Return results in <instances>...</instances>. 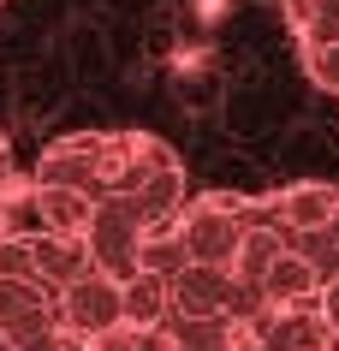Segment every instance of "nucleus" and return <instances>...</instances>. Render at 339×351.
I'll return each mask as SVG.
<instances>
[{
    "mask_svg": "<svg viewBox=\"0 0 339 351\" xmlns=\"http://www.w3.org/2000/svg\"><path fill=\"white\" fill-rule=\"evenodd\" d=\"M30 179L48 191H72L84 203H125L155 239H167L190 203L185 161L155 131H66L36 155Z\"/></svg>",
    "mask_w": 339,
    "mask_h": 351,
    "instance_id": "obj_1",
    "label": "nucleus"
},
{
    "mask_svg": "<svg viewBox=\"0 0 339 351\" xmlns=\"http://www.w3.org/2000/svg\"><path fill=\"white\" fill-rule=\"evenodd\" d=\"M0 339L12 351H77L66 292L42 274L24 232H0Z\"/></svg>",
    "mask_w": 339,
    "mask_h": 351,
    "instance_id": "obj_2",
    "label": "nucleus"
},
{
    "mask_svg": "<svg viewBox=\"0 0 339 351\" xmlns=\"http://www.w3.org/2000/svg\"><path fill=\"white\" fill-rule=\"evenodd\" d=\"M250 221H256V203L238 197V191H197L179 215L167 239L149 244V262L143 268H173V262H197V268H232L238 274V256H244Z\"/></svg>",
    "mask_w": 339,
    "mask_h": 351,
    "instance_id": "obj_3",
    "label": "nucleus"
},
{
    "mask_svg": "<svg viewBox=\"0 0 339 351\" xmlns=\"http://www.w3.org/2000/svg\"><path fill=\"white\" fill-rule=\"evenodd\" d=\"M131 322V286L119 274H108V268H90V274H77L72 286H66V328H72L77 351L95 346L101 333L125 328Z\"/></svg>",
    "mask_w": 339,
    "mask_h": 351,
    "instance_id": "obj_4",
    "label": "nucleus"
},
{
    "mask_svg": "<svg viewBox=\"0 0 339 351\" xmlns=\"http://www.w3.org/2000/svg\"><path fill=\"white\" fill-rule=\"evenodd\" d=\"M256 351H339V328L321 315V304L256 315Z\"/></svg>",
    "mask_w": 339,
    "mask_h": 351,
    "instance_id": "obj_5",
    "label": "nucleus"
},
{
    "mask_svg": "<svg viewBox=\"0 0 339 351\" xmlns=\"http://www.w3.org/2000/svg\"><path fill=\"white\" fill-rule=\"evenodd\" d=\"M167 333L173 351H256V315H185Z\"/></svg>",
    "mask_w": 339,
    "mask_h": 351,
    "instance_id": "obj_6",
    "label": "nucleus"
},
{
    "mask_svg": "<svg viewBox=\"0 0 339 351\" xmlns=\"http://www.w3.org/2000/svg\"><path fill=\"white\" fill-rule=\"evenodd\" d=\"M280 19L298 42V54L339 48V0H280Z\"/></svg>",
    "mask_w": 339,
    "mask_h": 351,
    "instance_id": "obj_7",
    "label": "nucleus"
},
{
    "mask_svg": "<svg viewBox=\"0 0 339 351\" xmlns=\"http://www.w3.org/2000/svg\"><path fill=\"white\" fill-rule=\"evenodd\" d=\"M84 351H173V333L161 328V322H125V328L101 333V339L84 346Z\"/></svg>",
    "mask_w": 339,
    "mask_h": 351,
    "instance_id": "obj_8",
    "label": "nucleus"
},
{
    "mask_svg": "<svg viewBox=\"0 0 339 351\" xmlns=\"http://www.w3.org/2000/svg\"><path fill=\"white\" fill-rule=\"evenodd\" d=\"M298 60H303V77H310L321 95L339 101V48H310V54H298Z\"/></svg>",
    "mask_w": 339,
    "mask_h": 351,
    "instance_id": "obj_9",
    "label": "nucleus"
},
{
    "mask_svg": "<svg viewBox=\"0 0 339 351\" xmlns=\"http://www.w3.org/2000/svg\"><path fill=\"white\" fill-rule=\"evenodd\" d=\"M18 179H24V173H18V161H12V137L0 131V203L12 197V185H18Z\"/></svg>",
    "mask_w": 339,
    "mask_h": 351,
    "instance_id": "obj_10",
    "label": "nucleus"
}]
</instances>
